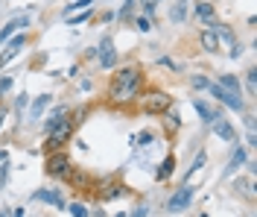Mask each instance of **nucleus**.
Wrapping results in <instances>:
<instances>
[{
    "label": "nucleus",
    "mask_w": 257,
    "mask_h": 217,
    "mask_svg": "<svg viewBox=\"0 0 257 217\" xmlns=\"http://www.w3.org/2000/svg\"><path fill=\"white\" fill-rule=\"evenodd\" d=\"M67 115H70V109H67V106H59V109H53V112L47 115V120H44V135H47L50 129H56L59 123H64V120H67Z\"/></svg>",
    "instance_id": "nucleus-12"
},
{
    "label": "nucleus",
    "mask_w": 257,
    "mask_h": 217,
    "mask_svg": "<svg viewBox=\"0 0 257 217\" xmlns=\"http://www.w3.org/2000/svg\"><path fill=\"white\" fill-rule=\"evenodd\" d=\"M135 27H138L141 33H149V30H152V15H138L135 18Z\"/></svg>",
    "instance_id": "nucleus-27"
},
{
    "label": "nucleus",
    "mask_w": 257,
    "mask_h": 217,
    "mask_svg": "<svg viewBox=\"0 0 257 217\" xmlns=\"http://www.w3.org/2000/svg\"><path fill=\"white\" fill-rule=\"evenodd\" d=\"M205 162H208V153H205V150H199V153H196V159H193L190 170H187V176H184V182H190V176H193V173H199V170L205 167Z\"/></svg>",
    "instance_id": "nucleus-21"
},
{
    "label": "nucleus",
    "mask_w": 257,
    "mask_h": 217,
    "mask_svg": "<svg viewBox=\"0 0 257 217\" xmlns=\"http://www.w3.org/2000/svg\"><path fill=\"white\" fill-rule=\"evenodd\" d=\"M3 120H6V109H0V123H3Z\"/></svg>",
    "instance_id": "nucleus-44"
},
{
    "label": "nucleus",
    "mask_w": 257,
    "mask_h": 217,
    "mask_svg": "<svg viewBox=\"0 0 257 217\" xmlns=\"http://www.w3.org/2000/svg\"><path fill=\"white\" fill-rule=\"evenodd\" d=\"M12 91V77H0V97Z\"/></svg>",
    "instance_id": "nucleus-32"
},
{
    "label": "nucleus",
    "mask_w": 257,
    "mask_h": 217,
    "mask_svg": "<svg viewBox=\"0 0 257 217\" xmlns=\"http://www.w3.org/2000/svg\"><path fill=\"white\" fill-rule=\"evenodd\" d=\"M245 162H248V153H245V147H240V144H237V147H234V153H231V159H228L225 176H231L234 170H240V167L245 165Z\"/></svg>",
    "instance_id": "nucleus-11"
},
{
    "label": "nucleus",
    "mask_w": 257,
    "mask_h": 217,
    "mask_svg": "<svg viewBox=\"0 0 257 217\" xmlns=\"http://www.w3.org/2000/svg\"><path fill=\"white\" fill-rule=\"evenodd\" d=\"M126 217H149V205H138V208H132V214Z\"/></svg>",
    "instance_id": "nucleus-34"
},
{
    "label": "nucleus",
    "mask_w": 257,
    "mask_h": 217,
    "mask_svg": "<svg viewBox=\"0 0 257 217\" xmlns=\"http://www.w3.org/2000/svg\"><path fill=\"white\" fill-rule=\"evenodd\" d=\"M173 170H176V156H167V159L161 162V167L155 170V179H158V182L170 179V176H173Z\"/></svg>",
    "instance_id": "nucleus-18"
},
{
    "label": "nucleus",
    "mask_w": 257,
    "mask_h": 217,
    "mask_svg": "<svg viewBox=\"0 0 257 217\" xmlns=\"http://www.w3.org/2000/svg\"><path fill=\"white\" fill-rule=\"evenodd\" d=\"M245 126H248V129H254V115H251V112L245 115Z\"/></svg>",
    "instance_id": "nucleus-40"
},
{
    "label": "nucleus",
    "mask_w": 257,
    "mask_h": 217,
    "mask_svg": "<svg viewBox=\"0 0 257 217\" xmlns=\"http://www.w3.org/2000/svg\"><path fill=\"white\" fill-rule=\"evenodd\" d=\"M155 3H158V0H141V6H144V15H152V12H155Z\"/></svg>",
    "instance_id": "nucleus-35"
},
{
    "label": "nucleus",
    "mask_w": 257,
    "mask_h": 217,
    "mask_svg": "<svg viewBox=\"0 0 257 217\" xmlns=\"http://www.w3.org/2000/svg\"><path fill=\"white\" fill-rule=\"evenodd\" d=\"M208 85H210V80H208V77H202V74L190 77V88H193V91H208Z\"/></svg>",
    "instance_id": "nucleus-25"
},
{
    "label": "nucleus",
    "mask_w": 257,
    "mask_h": 217,
    "mask_svg": "<svg viewBox=\"0 0 257 217\" xmlns=\"http://www.w3.org/2000/svg\"><path fill=\"white\" fill-rule=\"evenodd\" d=\"M135 144H138V147H149V144H152V132H138L135 135Z\"/></svg>",
    "instance_id": "nucleus-31"
},
{
    "label": "nucleus",
    "mask_w": 257,
    "mask_h": 217,
    "mask_svg": "<svg viewBox=\"0 0 257 217\" xmlns=\"http://www.w3.org/2000/svg\"><path fill=\"white\" fill-rule=\"evenodd\" d=\"M24 211H27V208H24V205H18V208H12V217H24Z\"/></svg>",
    "instance_id": "nucleus-42"
},
{
    "label": "nucleus",
    "mask_w": 257,
    "mask_h": 217,
    "mask_svg": "<svg viewBox=\"0 0 257 217\" xmlns=\"http://www.w3.org/2000/svg\"><path fill=\"white\" fill-rule=\"evenodd\" d=\"M216 83L222 88H228V91H234V94H242V83H240V77H234V74H222Z\"/></svg>",
    "instance_id": "nucleus-20"
},
{
    "label": "nucleus",
    "mask_w": 257,
    "mask_h": 217,
    "mask_svg": "<svg viewBox=\"0 0 257 217\" xmlns=\"http://www.w3.org/2000/svg\"><path fill=\"white\" fill-rule=\"evenodd\" d=\"M144 70L138 65H126L120 67L117 74H114L111 85H108V103L114 106H128L132 100H138L141 97V91H144Z\"/></svg>",
    "instance_id": "nucleus-1"
},
{
    "label": "nucleus",
    "mask_w": 257,
    "mask_h": 217,
    "mask_svg": "<svg viewBox=\"0 0 257 217\" xmlns=\"http://www.w3.org/2000/svg\"><path fill=\"white\" fill-rule=\"evenodd\" d=\"M6 179H9V165L3 162V165H0V185H6Z\"/></svg>",
    "instance_id": "nucleus-38"
},
{
    "label": "nucleus",
    "mask_w": 257,
    "mask_h": 217,
    "mask_svg": "<svg viewBox=\"0 0 257 217\" xmlns=\"http://www.w3.org/2000/svg\"><path fill=\"white\" fill-rule=\"evenodd\" d=\"M67 211H70L73 217H88V208H85L82 202H70V205H67Z\"/></svg>",
    "instance_id": "nucleus-30"
},
{
    "label": "nucleus",
    "mask_w": 257,
    "mask_h": 217,
    "mask_svg": "<svg viewBox=\"0 0 257 217\" xmlns=\"http://www.w3.org/2000/svg\"><path fill=\"white\" fill-rule=\"evenodd\" d=\"M208 94L219 103V106H225V109H234V112H242V109H245V103H242L240 94H234V91L222 88L219 83H210L208 85Z\"/></svg>",
    "instance_id": "nucleus-4"
},
{
    "label": "nucleus",
    "mask_w": 257,
    "mask_h": 217,
    "mask_svg": "<svg viewBox=\"0 0 257 217\" xmlns=\"http://www.w3.org/2000/svg\"><path fill=\"white\" fill-rule=\"evenodd\" d=\"M210 126H213V135H216V138H222V141H237V129H234L225 117L216 120V123H210Z\"/></svg>",
    "instance_id": "nucleus-14"
},
{
    "label": "nucleus",
    "mask_w": 257,
    "mask_h": 217,
    "mask_svg": "<svg viewBox=\"0 0 257 217\" xmlns=\"http://www.w3.org/2000/svg\"><path fill=\"white\" fill-rule=\"evenodd\" d=\"M199 44H202L205 53H213V56H216V50H219V38L210 33V30H205V33L199 35Z\"/></svg>",
    "instance_id": "nucleus-17"
},
{
    "label": "nucleus",
    "mask_w": 257,
    "mask_h": 217,
    "mask_svg": "<svg viewBox=\"0 0 257 217\" xmlns=\"http://www.w3.org/2000/svg\"><path fill=\"white\" fill-rule=\"evenodd\" d=\"M27 27H30V15H21V18H15V21H9V24L0 30V47H3V44H6L18 30H27Z\"/></svg>",
    "instance_id": "nucleus-9"
},
{
    "label": "nucleus",
    "mask_w": 257,
    "mask_h": 217,
    "mask_svg": "<svg viewBox=\"0 0 257 217\" xmlns=\"http://www.w3.org/2000/svg\"><path fill=\"white\" fill-rule=\"evenodd\" d=\"M114 217H126V211H120V214H114Z\"/></svg>",
    "instance_id": "nucleus-45"
},
{
    "label": "nucleus",
    "mask_w": 257,
    "mask_h": 217,
    "mask_svg": "<svg viewBox=\"0 0 257 217\" xmlns=\"http://www.w3.org/2000/svg\"><path fill=\"white\" fill-rule=\"evenodd\" d=\"M193 109H196V115L202 117V123H216V120H222V109L219 106H210L205 100H193Z\"/></svg>",
    "instance_id": "nucleus-8"
},
{
    "label": "nucleus",
    "mask_w": 257,
    "mask_h": 217,
    "mask_svg": "<svg viewBox=\"0 0 257 217\" xmlns=\"http://www.w3.org/2000/svg\"><path fill=\"white\" fill-rule=\"evenodd\" d=\"M158 65H164V67H176V62H173L170 56H161V59H158Z\"/></svg>",
    "instance_id": "nucleus-39"
},
{
    "label": "nucleus",
    "mask_w": 257,
    "mask_h": 217,
    "mask_svg": "<svg viewBox=\"0 0 257 217\" xmlns=\"http://www.w3.org/2000/svg\"><path fill=\"white\" fill-rule=\"evenodd\" d=\"M70 156L62 150L56 153H47V176H53V179H64L67 173H70Z\"/></svg>",
    "instance_id": "nucleus-6"
},
{
    "label": "nucleus",
    "mask_w": 257,
    "mask_h": 217,
    "mask_svg": "<svg viewBox=\"0 0 257 217\" xmlns=\"http://www.w3.org/2000/svg\"><path fill=\"white\" fill-rule=\"evenodd\" d=\"M141 109H144V115H167L170 109H173V97L167 94V91H146L144 97H141Z\"/></svg>",
    "instance_id": "nucleus-2"
},
{
    "label": "nucleus",
    "mask_w": 257,
    "mask_h": 217,
    "mask_svg": "<svg viewBox=\"0 0 257 217\" xmlns=\"http://www.w3.org/2000/svg\"><path fill=\"white\" fill-rule=\"evenodd\" d=\"M91 3H94V0H73V3L64 9V15H70V12H76V9H88Z\"/></svg>",
    "instance_id": "nucleus-28"
},
{
    "label": "nucleus",
    "mask_w": 257,
    "mask_h": 217,
    "mask_svg": "<svg viewBox=\"0 0 257 217\" xmlns=\"http://www.w3.org/2000/svg\"><path fill=\"white\" fill-rule=\"evenodd\" d=\"M50 103H53V97H50V94H41V97H35V103L30 106V117H27V120H38V117L44 115V109H47Z\"/></svg>",
    "instance_id": "nucleus-15"
},
{
    "label": "nucleus",
    "mask_w": 257,
    "mask_h": 217,
    "mask_svg": "<svg viewBox=\"0 0 257 217\" xmlns=\"http://www.w3.org/2000/svg\"><path fill=\"white\" fill-rule=\"evenodd\" d=\"M178 126H181V120H178V115H176V112H170V132H176Z\"/></svg>",
    "instance_id": "nucleus-37"
},
{
    "label": "nucleus",
    "mask_w": 257,
    "mask_h": 217,
    "mask_svg": "<svg viewBox=\"0 0 257 217\" xmlns=\"http://www.w3.org/2000/svg\"><path fill=\"white\" fill-rule=\"evenodd\" d=\"M193 197H196V188H193L190 182H184L181 188H176V194H173V197H167L164 211H167V214H181V211H187V208H190Z\"/></svg>",
    "instance_id": "nucleus-3"
},
{
    "label": "nucleus",
    "mask_w": 257,
    "mask_h": 217,
    "mask_svg": "<svg viewBox=\"0 0 257 217\" xmlns=\"http://www.w3.org/2000/svg\"><path fill=\"white\" fill-rule=\"evenodd\" d=\"M245 88H248L251 97L257 94V67H248V70H245Z\"/></svg>",
    "instance_id": "nucleus-23"
},
{
    "label": "nucleus",
    "mask_w": 257,
    "mask_h": 217,
    "mask_svg": "<svg viewBox=\"0 0 257 217\" xmlns=\"http://www.w3.org/2000/svg\"><path fill=\"white\" fill-rule=\"evenodd\" d=\"M24 44H27V33H24V30H18V33L6 41V53H0V70H3L6 65H12V59L24 50Z\"/></svg>",
    "instance_id": "nucleus-7"
},
{
    "label": "nucleus",
    "mask_w": 257,
    "mask_h": 217,
    "mask_svg": "<svg viewBox=\"0 0 257 217\" xmlns=\"http://www.w3.org/2000/svg\"><path fill=\"white\" fill-rule=\"evenodd\" d=\"M0 217H12V208H3V211H0Z\"/></svg>",
    "instance_id": "nucleus-43"
},
{
    "label": "nucleus",
    "mask_w": 257,
    "mask_h": 217,
    "mask_svg": "<svg viewBox=\"0 0 257 217\" xmlns=\"http://www.w3.org/2000/svg\"><path fill=\"white\" fill-rule=\"evenodd\" d=\"M30 106V94H18L15 100V115H24V109Z\"/></svg>",
    "instance_id": "nucleus-29"
},
{
    "label": "nucleus",
    "mask_w": 257,
    "mask_h": 217,
    "mask_svg": "<svg viewBox=\"0 0 257 217\" xmlns=\"http://www.w3.org/2000/svg\"><path fill=\"white\" fill-rule=\"evenodd\" d=\"M111 50H114V38L111 35H102V38H99V47L94 50V56H102V53H111Z\"/></svg>",
    "instance_id": "nucleus-24"
},
{
    "label": "nucleus",
    "mask_w": 257,
    "mask_h": 217,
    "mask_svg": "<svg viewBox=\"0 0 257 217\" xmlns=\"http://www.w3.org/2000/svg\"><path fill=\"white\" fill-rule=\"evenodd\" d=\"M64 179L73 185V188H79V191H88V188L94 185V179H91V176H88L85 170H79V167H70V173H67Z\"/></svg>",
    "instance_id": "nucleus-10"
},
{
    "label": "nucleus",
    "mask_w": 257,
    "mask_h": 217,
    "mask_svg": "<svg viewBox=\"0 0 257 217\" xmlns=\"http://www.w3.org/2000/svg\"><path fill=\"white\" fill-rule=\"evenodd\" d=\"M257 144V135H254V129H248V147H254Z\"/></svg>",
    "instance_id": "nucleus-41"
},
{
    "label": "nucleus",
    "mask_w": 257,
    "mask_h": 217,
    "mask_svg": "<svg viewBox=\"0 0 257 217\" xmlns=\"http://www.w3.org/2000/svg\"><path fill=\"white\" fill-rule=\"evenodd\" d=\"M123 194H126V188L117 185V182H111L105 191H102V200H117V197H123Z\"/></svg>",
    "instance_id": "nucleus-22"
},
{
    "label": "nucleus",
    "mask_w": 257,
    "mask_h": 217,
    "mask_svg": "<svg viewBox=\"0 0 257 217\" xmlns=\"http://www.w3.org/2000/svg\"><path fill=\"white\" fill-rule=\"evenodd\" d=\"M117 65V53H102V56H99V67H102V70H111V67Z\"/></svg>",
    "instance_id": "nucleus-26"
},
{
    "label": "nucleus",
    "mask_w": 257,
    "mask_h": 217,
    "mask_svg": "<svg viewBox=\"0 0 257 217\" xmlns=\"http://www.w3.org/2000/svg\"><path fill=\"white\" fill-rule=\"evenodd\" d=\"M70 135H73V120L67 117L64 123H59L56 129H50V132H47V144H44V150H47V153H56V150H62L64 144L70 141Z\"/></svg>",
    "instance_id": "nucleus-5"
},
{
    "label": "nucleus",
    "mask_w": 257,
    "mask_h": 217,
    "mask_svg": "<svg viewBox=\"0 0 257 217\" xmlns=\"http://www.w3.org/2000/svg\"><path fill=\"white\" fill-rule=\"evenodd\" d=\"M88 18H91V12H79V15L67 18V24H70V27H73V24H85V21H88Z\"/></svg>",
    "instance_id": "nucleus-33"
},
{
    "label": "nucleus",
    "mask_w": 257,
    "mask_h": 217,
    "mask_svg": "<svg viewBox=\"0 0 257 217\" xmlns=\"http://www.w3.org/2000/svg\"><path fill=\"white\" fill-rule=\"evenodd\" d=\"M196 18H199V21H202V24H213V21H216V9H213V3H208V0H199V3H196Z\"/></svg>",
    "instance_id": "nucleus-13"
},
{
    "label": "nucleus",
    "mask_w": 257,
    "mask_h": 217,
    "mask_svg": "<svg viewBox=\"0 0 257 217\" xmlns=\"http://www.w3.org/2000/svg\"><path fill=\"white\" fill-rule=\"evenodd\" d=\"M35 200H44L47 205H53V208H64V200L59 191H38L35 194Z\"/></svg>",
    "instance_id": "nucleus-19"
},
{
    "label": "nucleus",
    "mask_w": 257,
    "mask_h": 217,
    "mask_svg": "<svg viewBox=\"0 0 257 217\" xmlns=\"http://www.w3.org/2000/svg\"><path fill=\"white\" fill-rule=\"evenodd\" d=\"M240 56H242V44L234 41V44H231V59H240Z\"/></svg>",
    "instance_id": "nucleus-36"
},
{
    "label": "nucleus",
    "mask_w": 257,
    "mask_h": 217,
    "mask_svg": "<svg viewBox=\"0 0 257 217\" xmlns=\"http://www.w3.org/2000/svg\"><path fill=\"white\" fill-rule=\"evenodd\" d=\"M187 3H190V0H176V3H173V9H170V21H173V24H184V21H187Z\"/></svg>",
    "instance_id": "nucleus-16"
}]
</instances>
